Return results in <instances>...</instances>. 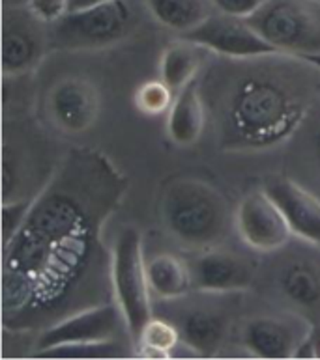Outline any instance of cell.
I'll return each mask as SVG.
<instances>
[{
    "label": "cell",
    "mask_w": 320,
    "mask_h": 360,
    "mask_svg": "<svg viewBox=\"0 0 320 360\" xmlns=\"http://www.w3.org/2000/svg\"><path fill=\"white\" fill-rule=\"evenodd\" d=\"M105 153L71 148L17 233L2 245V327L44 333L60 319L114 301L104 233L128 191Z\"/></svg>",
    "instance_id": "cell-1"
},
{
    "label": "cell",
    "mask_w": 320,
    "mask_h": 360,
    "mask_svg": "<svg viewBox=\"0 0 320 360\" xmlns=\"http://www.w3.org/2000/svg\"><path fill=\"white\" fill-rule=\"evenodd\" d=\"M199 79L225 151H264L300 129L320 94V65L288 53L225 58Z\"/></svg>",
    "instance_id": "cell-2"
},
{
    "label": "cell",
    "mask_w": 320,
    "mask_h": 360,
    "mask_svg": "<svg viewBox=\"0 0 320 360\" xmlns=\"http://www.w3.org/2000/svg\"><path fill=\"white\" fill-rule=\"evenodd\" d=\"M159 217L168 236L191 250L219 247L230 231L227 200L202 179L174 178L165 183Z\"/></svg>",
    "instance_id": "cell-3"
},
{
    "label": "cell",
    "mask_w": 320,
    "mask_h": 360,
    "mask_svg": "<svg viewBox=\"0 0 320 360\" xmlns=\"http://www.w3.org/2000/svg\"><path fill=\"white\" fill-rule=\"evenodd\" d=\"M142 21L137 0H109L85 10L66 11L49 22L53 51H94L118 45Z\"/></svg>",
    "instance_id": "cell-4"
},
{
    "label": "cell",
    "mask_w": 320,
    "mask_h": 360,
    "mask_svg": "<svg viewBox=\"0 0 320 360\" xmlns=\"http://www.w3.org/2000/svg\"><path fill=\"white\" fill-rule=\"evenodd\" d=\"M8 125L2 139V204L38 196L62 159H51L47 140L27 120L13 118V127Z\"/></svg>",
    "instance_id": "cell-5"
},
{
    "label": "cell",
    "mask_w": 320,
    "mask_h": 360,
    "mask_svg": "<svg viewBox=\"0 0 320 360\" xmlns=\"http://www.w3.org/2000/svg\"><path fill=\"white\" fill-rule=\"evenodd\" d=\"M245 21L277 51L320 65V0H266Z\"/></svg>",
    "instance_id": "cell-6"
},
{
    "label": "cell",
    "mask_w": 320,
    "mask_h": 360,
    "mask_svg": "<svg viewBox=\"0 0 320 360\" xmlns=\"http://www.w3.org/2000/svg\"><path fill=\"white\" fill-rule=\"evenodd\" d=\"M111 278L114 302L124 316L130 340L135 344L142 327L150 321L152 291L148 284L147 259L142 252V236L135 226H124L113 245Z\"/></svg>",
    "instance_id": "cell-7"
},
{
    "label": "cell",
    "mask_w": 320,
    "mask_h": 360,
    "mask_svg": "<svg viewBox=\"0 0 320 360\" xmlns=\"http://www.w3.org/2000/svg\"><path fill=\"white\" fill-rule=\"evenodd\" d=\"M51 49L49 22L30 6L2 8V75L4 79L30 75Z\"/></svg>",
    "instance_id": "cell-8"
},
{
    "label": "cell",
    "mask_w": 320,
    "mask_h": 360,
    "mask_svg": "<svg viewBox=\"0 0 320 360\" xmlns=\"http://www.w3.org/2000/svg\"><path fill=\"white\" fill-rule=\"evenodd\" d=\"M313 323L296 312L285 316L262 314L247 317L240 328V342L257 359H294L309 340Z\"/></svg>",
    "instance_id": "cell-9"
},
{
    "label": "cell",
    "mask_w": 320,
    "mask_h": 360,
    "mask_svg": "<svg viewBox=\"0 0 320 360\" xmlns=\"http://www.w3.org/2000/svg\"><path fill=\"white\" fill-rule=\"evenodd\" d=\"M234 228L244 245L261 254L279 252L293 237L287 219L264 188L240 200L234 211Z\"/></svg>",
    "instance_id": "cell-10"
},
{
    "label": "cell",
    "mask_w": 320,
    "mask_h": 360,
    "mask_svg": "<svg viewBox=\"0 0 320 360\" xmlns=\"http://www.w3.org/2000/svg\"><path fill=\"white\" fill-rule=\"evenodd\" d=\"M180 38L225 58H253L262 54L281 53L268 44L244 17L227 15L221 11L212 13L207 21H202L190 32L182 34Z\"/></svg>",
    "instance_id": "cell-11"
},
{
    "label": "cell",
    "mask_w": 320,
    "mask_h": 360,
    "mask_svg": "<svg viewBox=\"0 0 320 360\" xmlns=\"http://www.w3.org/2000/svg\"><path fill=\"white\" fill-rule=\"evenodd\" d=\"M122 330L128 333V327L118 304L114 301L105 302L99 307L71 314L54 323L53 327L45 328L36 338V351L60 347V345L96 344V342L118 340Z\"/></svg>",
    "instance_id": "cell-12"
},
{
    "label": "cell",
    "mask_w": 320,
    "mask_h": 360,
    "mask_svg": "<svg viewBox=\"0 0 320 360\" xmlns=\"http://www.w3.org/2000/svg\"><path fill=\"white\" fill-rule=\"evenodd\" d=\"M193 290L208 295H228L250 290L255 284L257 264L247 256L207 248L187 262Z\"/></svg>",
    "instance_id": "cell-13"
},
{
    "label": "cell",
    "mask_w": 320,
    "mask_h": 360,
    "mask_svg": "<svg viewBox=\"0 0 320 360\" xmlns=\"http://www.w3.org/2000/svg\"><path fill=\"white\" fill-rule=\"evenodd\" d=\"M185 297L168 301L174 302V307L167 319L176 325L182 344L191 353L202 359H212L221 351L227 340L230 327L228 312L221 307L185 301Z\"/></svg>",
    "instance_id": "cell-14"
},
{
    "label": "cell",
    "mask_w": 320,
    "mask_h": 360,
    "mask_svg": "<svg viewBox=\"0 0 320 360\" xmlns=\"http://www.w3.org/2000/svg\"><path fill=\"white\" fill-rule=\"evenodd\" d=\"M98 88L85 77H64L49 90L47 114L51 124L66 135H81L99 116Z\"/></svg>",
    "instance_id": "cell-15"
},
{
    "label": "cell",
    "mask_w": 320,
    "mask_h": 360,
    "mask_svg": "<svg viewBox=\"0 0 320 360\" xmlns=\"http://www.w3.org/2000/svg\"><path fill=\"white\" fill-rule=\"evenodd\" d=\"M277 293L293 312L313 325L320 323V262L311 256H288L276 273Z\"/></svg>",
    "instance_id": "cell-16"
},
{
    "label": "cell",
    "mask_w": 320,
    "mask_h": 360,
    "mask_svg": "<svg viewBox=\"0 0 320 360\" xmlns=\"http://www.w3.org/2000/svg\"><path fill=\"white\" fill-rule=\"evenodd\" d=\"M264 191L287 219L290 231L304 243L320 247V198L290 178H270Z\"/></svg>",
    "instance_id": "cell-17"
},
{
    "label": "cell",
    "mask_w": 320,
    "mask_h": 360,
    "mask_svg": "<svg viewBox=\"0 0 320 360\" xmlns=\"http://www.w3.org/2000/svg\"><path fill=\"white\" fill-rule=\"evenodd\" d=\"M207 124V108L201 96L199 77L174 96L167 112V135L178 146H191L201 139Z\"/></svg>",
    "instance_id": "cell-18"
},
{
    "label": "cell",
    "mask_w": 320,
    "mask_h": 360,
    "mask_svg": "<svg viewBox=\"0 0 320 360\" xmlns=\"http://www.w3.org/2000/svg\"><path fill=\"white\" fill-rule=\"evenodd\" d=\"M148 284L156 299L163 302L185 297L193 290L187 262L174 254H156L147 262Z\"/></svg>",
    "instance_id": "cell-19"
},
{
    "label": "cell",
    "mask_w": 320,
    "mask_h": 360,
    "mask_svg": "<svg viewBox=\"0 0 320 360\" xmlns=\"http://www.w3.org/2000/svg\"><path fill=\"white\" fill-rule=\"evenodd\" d=\"M207 49L191 44L180 38L168 45L159 58V79L167 84L174 94H178L190 82H193L201 71Z\"/></svg>",
    "instance_id": "cell-20"
},
{
    "label": "cell",
    "mask_w": 320,
    "mask_h": 360,
    "mask_svg": "<svg viewBox=\"0 0 320 360\" xmlns=\"http://www.w3.org/2000/svg\"><path fill=\"white\" fill-rule=\"evenodd\" d=\"M212 0H144V8L161 27L180 36L212 15Z\"/></svg>",
    "instance_id": "cell-21"
},
{
    "label": "cell",
    "mask_w": 320,
    "mask_h": 360,
    "mask_svg": "<svg viewBox=\"0 0 320 360\" xmlns=\"http://www.w3.org/2000/svg\"><path fill=\"white\" fill-rule=\"evenodd\" d=\"M135 355L141 359H168L180 344V333L167 317H150L137 338Z\"/></svg>",
    "instance_id": "cell-22"
},
{
    "label": "cell",
    "mask_w": 320,
    "mask_h": 360,
    "mask_svg": "<svg viewBox=\"0 0 320 360\" xmlns=\"http://www.w3.org/2000/svg\"><path fill=\"white\" fill-rule=\"evenodd\" d=\"M32 355L36 359H120V356L130 355V351L124 349L120 340H109V342H96V344L60 345V347L36 351Z\"/></svg>",
    "instance_id": "cell-23"
},
{
    "label": "cell",
    "mask_w": 320,
    "mask_h": 360,
    "mask_svg": "<svg viewBox=\"0 0 320 360\" xmlns=\"http://www.w3.org/2000/svg\"><path fill=\"white\" fill-rule=\"evenodd\" d=\"M174 94L165 82L148 81L139 86L135 91V107L147 116H159L163 112H168V108L174 101Z\"/></svg>",
    "instance_id": "cell-24"
},
{
    "label": "cell",
    "mask_w": 320,
    "mask_h": 360,
    "mask_svg": "<svg viewBox=\"0 0 320 360\" xmlns=\"http://www.w3.org/2000/svg\"><path fill=\"white\" fill-rule=\"evenodd\" d=\"M32 200H16L2 204V245L8 243L11 237L16 236L17 230L21 228L28 215V210L32 205Z\"/></svg>",
    "instance_id": "cell-25"
},
{
    "label": "cell",
    "mask_w": 320,
    "mask_h": 360,
    "mask_svg": "<svg viewBox=\"0 0 320 360\" xmlns=\"http://www.w3.org/2000/svg\"><path fill=\"white\" fill-rule=\"evenodd\" d=\"M266 0H212L214 8L221 13H227V15H236V17H247L251 15L253 11L259 8L261 4H264Z\"/></svg>",
    "instance_id": "cell-26"
},
{
    "label": "cell",
    "mask_w": 320,
    "mask_h": 360,
    "mask_svg": "<svg viewBox=\"0 0 320 360\" xmlns=\"http://www.w3.org/2000/svg\"><path fill=\"white\" fill-rule=\"evenodd\" d=\"M30 10L44 21L51 22L59 19L62 13H66L68 8V0H30Z\"/></svg>",
    "instance_id": "cell-27"
},
{
    "label": "cell",
    "mask_w": 320,
    "mask_h": 360,
    "mask_svg": "<svg viewBox=\"0 0 320 360\" xmlns=\"http://www.w3.org/2000/svg\"><path fill=\"white\" fill-rule=\"evenodd\" d=\"M101 2H109V0H68V8H66V11L85 10V8L101 4Z\"/></svg>",
    "instance_id": "cell-28"
},
{
    "label": "cell",
    "mask_w": 320,
    "mask_h": 360,
    "mask_svg": "<svg viewBox=\"0 0 320 360\" xmlns=\"http://www.w3.org/2000/svg\"><path fill=\"white\" fill-rule=\"evenodd\" d=\"M313 151H315V161L320 167V125L316 127V131L313 133Z\"/></svg>",
    "instance_id": "cell-29"
},
{
    "label": "cell",
    "mask_w": 320,
    "mask_h": 360,
    "mask_svg": "<svg viewBox=\"0 0 320 360\" xmlns=\"http://www.w3.org/2000/svg\"><path fill=\"white\" fill-rule=\"evenodd\" d=\"M30 0H2V8H19V6H28Z\"/></svg>",
    "instance_id": "cell-30"
}]
</instances>
